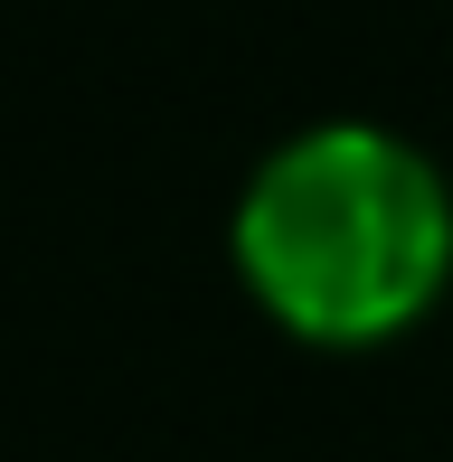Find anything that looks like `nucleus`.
<instances>
[{
  "mask_svg": "<svg viewBox=\"0 0 453 462\" xmlns=\"http://www.w3.org/2000/svg\"><path fill=\"white\" fill-rule=\"evenodd\" d=\"M245 302L312 349H378L453 283V180L387 123H302L226 217Z\"/></svg>",
  "mask_w": 453,
  "mask_h": 462,
  "instance_id": "1",
  "label": "nucleus"
}]
</instances>
